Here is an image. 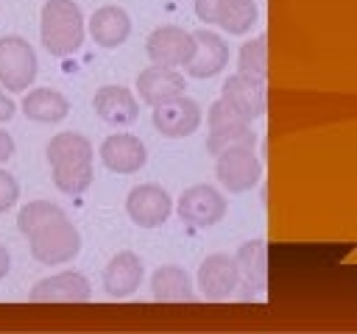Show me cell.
Wrapping results in <instances>:
<instances>
[{
  "instance_id": "6da1fadb",
  "label": "cell",
  "mask_w": 357,
  "mask_h": 334,
  "mask_svg": "<svg viewBox=\"0 0 357 334\" xmlns=\"http://www.w3.org/2000/svg\"><path fill=\"white\" fill-rule=\"evenodd\" d=\"M20 234L28 239L31 253L42 264H64L73 262L81 250V237L61 206L47 200L25 203L17 214Z\"/></svg>"
},
{
  "instance_id": "7a4b0ae2",
  "label": "cell",
  "mask_w": 357,
  "mask_h": 334,
  "mask_svg": "<svg viewBox=\"0 0 357 334\" xmlns=\"http://www.w3.org/2000/svg\"><path fill=\"white\" fill-rule=\"evenodd\" d=\"M47 161L64 195H81L92 184V142L78 131H61L47 142Z\"/></svg>"
},
{
  "instance_id": "3957f363",
  "label": "cell",
  "mask_w": 357,
  "mask_h": 334,
  "mask_svg": "<svg viewBox=\"0 0 357 334\" xmlns=\"http://www.w3.org/2000/svg\"><path fill=\"white\" fill-rule=\"evenodd\" d=\"M42 45L59 58L84 45V14L73 0H47L42 6Z\"/></svg>"
},
{
  "instance_id": "277c9868",
  "label": "cell",
  "mask_w": 357,
  "mask_h": 334,
  "mask_svg": "<svg viewBox=\"0 0 357 334\" xmlns=\"http://www.w3.org/2000/svg\"><path fill=\"white\" fill-rule=\"evenodd\" d=\"M206 122H209L206 150L215 156L226 148H254L257 145V134L248 128V120L240 117L226 100H215L209 106Z\"/></svg>"
},
{
  "instance_id": "5b68a950",
  "label": "cell",
  "mask_w": 357,
  "mask_h": 334,
  "mask_svg": "<svg viewBox=\"0 0 357 334\" xmlns=\"http://www.w3.org/2000/svg\"><path fill=\"white\" fill-rule=\"evenodd\" d=\"M36 78V53L20 36L0 39V84L8 92H25Z\"/></svg>"
},
{
  "instance_id": "8992f818",
  "label": "cell",
  "mask_w": 357,
  "mask_h": 334,
  "mask_svg": "<svg viewBox=\"0 0 357 334\" xmlns=\"http://www.w3.org/2000/svg\"><path fill=\"white\" fill-rule=\"evenodd\" d=\"M195 14L206 25H220L226 33H248L257 22L254 0H195Z\"/></svg>"
},
{
  "instance_id": "52a82bcc",
  "label": "cell",
  "mask_w": 357,
  "mask_h": 334,
  "mask_svg": "<svg viewBox=\"0 0 357 334\" xmlns=\"http://www.w3.org/2000/svg\"><path fill=\"white\" fill-rule=\"evenodd\" d=\"M178 217L192 228H209L226 217V198L209 184H195L181 192Z\"/></svg>"
},
{
  "instance_id": "ba28073f",
  "label": "cell",
  "mask_w": 357,
  "mask_h": 334,
  "mask_svg": "<svg viewBox=\"0 0 357 334\" xmlns=\"http://www.w3.org/2000/svg\"><path fill=\"white\" fill-rule=\"evenodd\" d=\"M218 181L226 186V192H245L259 181V159L254 156V148H226L218 153Z\"/></svg>"
},
{
  "instance_id": "9c48e42d",
  "label": "cell",
  "mask_w": 357,
  "mask_h": 334,
  "mask_svg": "<svg viewBox=\"0 0 357 334\" xmlns=\"http://www.w3.org/2000/svg\"><path fill=\"white\" fill-rule=\"evenodd\" d=\"M201 125V106L192 97H173L167 103L153 106V128L167 139H181L195 134Z\"/></svg>"
},
{
  "instance_id": "30bf717a",
  "label": "cell",
  "mask_w": 357,
  "mask_h": 334,
  "mask_svg": "<svg viewBox=\"0 0 357 334\" xmlns=\"http://www.w3.org/2000/svg\"><path fill=\"white\" fill-rule=\"evenodd\" d=\"M192 33H187L184 28H176V25H165V28H156L151 36H148V58L159 67H181L190 61L192 56Z\"/></svg>"
},
{
  "instance_id": "8fae6325",
  "label": "cell",
  "mask_w": 357,
  "mask_h": 334,
  "mask_svg": "<svg viewBox=\"0 0 357 334\" xmlns=\"http://www.w3.org/2000/svg\"><path fill=\"white\" fill-rule=\"evenodd\" d=\"M128 217L142 228H156L170 214V195L156 184H139L126 198Z\"/></svg>"
},
{
  "instance_id": "7c38bea8",
  "label": "cell",
  "mask_w": 357,
  "mask_h": 334,
  "mask_svg": "<svg viewBox=\"0 0 357 334\" xmlns=\"http://www.w3.org/2000/svg\"><path fill=\"white\" fill-rule=\"evenodd\" d=\"M240 284V270H237V262L234 256H226V253H212L201 262L198 267V287L206 298L212 301H223L229 298Z\"/></svg>"
},
{
  "instance_id": "4fadbf2b",
  "label": "cell",
  "mask_w": 357,
  "mask_h": 334,
  "mask_svg": "<svg viewBox=\"0 0 357 334\" xmlns=\"http://www.w3.org/2000/svg\"><path fill=\"white\" fill-rule=\"evenodd\" d=\"M220 100H226L248 122L251 120H259L265 114V106H268V100H265V84L259 78H251V75H243V72L226 78L223 97Z\"/></svg>"
},
{
  "instance_id": "5bb4252c",
  "label": "cell",
  "mask_w": 357,
  "mask_h": 334,
  "mask_svg": "<svg viewBox=\"0 0 357 334\" xmlns=\"http://www.w3.org/2000/svg\"><path fill=\"white\" fill-rule=\"evenodd\" d=\"M28 298L33 303H84L92 298V287L81 273H59L33 284Z\"/></svg>"
},
{
  "instance_id": "9a60e30c",
  "label": "cell",
  "mask_w": 357,
  "mask_h": 334,
  "mask_svg": "<svg viewBox=\"0 0 357 334\" xmlns=\"http://www.w3.org/2000/svg\"><path fill=\"white\" fill-rule=\"evenodd\" d=\"M192 42H195V47H192V56L187 61V72L192 78H212V75H218L226 67V61H229L226 42L215 31H206V28L195 31Z\"/></svg>"
},
{
  "instance_id": "2e32d148",
  "label": "cell",
  "mask_w": 357,
  "mask_h": 334,
  "mask_svg": "<svg viewBox=\"0 0 357 334\" xmlns=\"http://www.w3.org/2000/svg\"><path fill=\"white\" fill-rule=\"evenodd\" d=\"M100 159H103V164L112 173L131 175V173L142 170V164L148 159V150H145V145L134 134H114V136H106L103 139Z\"/></svg>"
},
{
  "instance_id": "e0dca14e",
  "label": "cell",
  "mask_w": 357,
  "mask_h": 334,
  "mask_svg": "<svg viewBox=\"0 0 357 334\" xmlns=\"http://www.w3.org/2000/svg\"><path fill=\"white\" fill-rule=\"evenodd\" d=\"M137 92L139 97L153 109L159 103H167L178 95H184V78L181 72H176L173 67H159V64H151L148 70L139 72L137 78Z\"/></svg>"
},
{
  "instance_id": "ac0fdd59",
  "label": "cell",
  "mask_w": 357,
  "mask_h": 334,
  "mask_svg": "<svg viewBox=\"0 0 357 334\" xmlns=\"http://www.w3.org/2000/svg\"><path fill=\"white\" fill-rule=\"evenodd\" d=\"M92 106H95V114L112 125H131L139 114L137 97L126 86H100L95 92Z\"/></svg>"
},
{
  "instance_id": "d6986e66",
  "label": "cell",
  "mask_w": 357,
  "mask_h": 334,
  "mask_svg": "<svg viewBox=\"0 0 357 334\" xmlns=\"http://www.w3.org/2000/svg\"><path fill=\"white\" fill-rule=\"evenodd\" d=\"M142 281V259L131 250H123L117 253L106 270H103V289L112 295V298H126L131 295Z\"/></svg>"
},
{
  "instance_id": "ffe728a7",
  "label": "cell",
  "mask_w": 357,
  "mask_h": 334,
  "mask_svg": "<svg viewBox=\"0 0 357 334\" xmlns=\"http://www.w3.org/2000/svg\"><path fill=\"white\" fill-rule=\"evenodd\" d=\"M89 31H92V39L100 47H117V45H123L128 39L131 19L120 6H103V8H98L92 14Z\"/></svg>"
},
{
  "instance_id": "44dd1931",
  "label": "cell",
  "mask_w": 357,
  "mask_h": 334,
  "mask_svg": "<svg viewBox=\"0 0 357 334\" xmlns=\"http://www.w3.org/2000/svg\"><path fill=\"white\" fill-rule=\"evenodd\" d=\"M22 111H25V117L33 120V122H59V120L67 117L70 103H67V97H64L61 92L42 86V89H33V92L25 95Z\"/></svg>"
},
{
  "instance_id": "7402d4cb",
  "label": "cell",
  "mask_w": 357,
  "mask_h": 334,
  "mask_svg": "<svg viewBox=\"0 0 357 334\" xmlns=\"http://www.w3.org/2000/svg\"><path fill=\"white\" fill-rule=\"evenodd\" d=\"M151 292L156 301H165V303H178V301H190L192 298V284H190V276L176 267V264H165L153 273L151 278Z\"/></svg>"
},
{
  "instance_id": "603a6c76",
  "label": "cell",
  "mask_w": 357,
  "mask_h": 334,
  "mask_svg": "<svg viewBox=\"0 0 357 334\" xmlns=\"http://www.w3.org/2000/svg\"><path fill=\"white\" fill-rule=\"evenodd\" d=\"M234 262H237V270H240L245 289H262V284H265V245L259 239L245 242L237 250Z\"/></svg>"
},
{
  "instance_id": "cb8c5ba5",
  "label": "cell",
  "mask_w": 357,
  "mask_h": 334,
  "mask_svg": "<svg viewBox=\"0 0 357 334\" xmlns=\"http://www.w3.org/2000/svg\"><path fill=\"white\" fill-rule=\"evenodd\" d=\"M268 39L265 36H257V39H251V42H245L243 47H240V72L243 75H251V78H259V81H265V75H268Z\"/></svg>"
},
{
  "instance_id": "d4e9b609",
  "label": "cell",
  "mask_w": 357,
  "mask_h": 334,
  "mask_svg": "<svg viewBox=\"0 0 357 334\" xmlns=\"http://www.w3.org/2000/svg\"><path fill=\"white\" fill-rule=\"evenodd\" d=\"M17 198H20V184H17V178H14L11 173L0 170V214L8 212V209L17 203Z\"/></svg>"
},
{
  "instance_id": "484cf974",
  "label": "cell",
  "mask_w": 357,
  "mask_h": 334,
  "mask_svg": "<svg viewBox=\"0 0 357 334\" xmlns=\"http://www.w3.org/2000/svg\"><path fill=\"white\" fill-rule=\"evenodd\" d=\"M14 109H17V106H14V100L0 89V122L11 120V117H14Z\"/></svg>"
},
{
  "instance_id": "4316f807",
  "label": "cell",
  "mask_w": 357,
  "mask_h": 334,
  "mask_svg": "<svg viewBox=\"0 0 357 334\" xmlns=\"http://www.w3.org/2000/svg\"><path fill=\"white\" fill-rule=\"evenodd\" d=\"M11 153H14V139L6 131H0V161H6Z\"/></svg>"
},
{
  "instance_id": "83f0119b",
  "label": "cell",
  "mask_w": 357,
  "mask_h": 334,
  "mask_svg": "<svg viewBox=\"0 0 357 334\" xmlns=\"http://www.w3.org/2000/svg\"><path fill=\"white\" fill-rule=\"evenodd\" d=\"M8 267H11V256H8V250L0 245V278L8 273Z\"/></svg>"
}]
</instances>
